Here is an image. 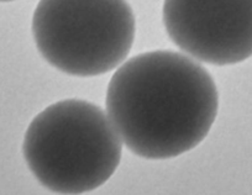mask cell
<instances>
[{"label": "cell", "instance_id": "277c9868", "mask_svg": "<svg viewBox=\"0 0 252 195\" xmlns=\"http://www.w3.org/2000/svg\"><path fill=\"white\" fill-rule=\"evenodd\" d=\"M167 35L194 59L227 66L252 57V0H164Z\"/></svg>", "mask_w": 252, "mask_h": 195}, {"label": "cell", "instance_id": "6da1fadb", "mask_svg": "<svg viewBox=\"0 0 252 195\" xmlns=\"http://www.w3.org/2000/svg\"><path fill=\"white\" fill-rule=\"evenodd\" d=\"M219 95L209 72L173 51H151L126 61L106 90L108 116L121 141L146 160H169L208 136Z\"/></svg>", "mask_w": 252, "mask_h": 195}, {"label": "cell", "instance_id": "3957f363", "mask_svg": "<svg viewBox=\"0 0 252 195\" xmlns=\"http://www.w3.org/2000/svg\"><path fill=\"white\" fill-rule=\"evenodd\" d=\"M31 28L47 63L69 76L95 77L129 56L136 21L126 0H40Z\"/></svg>", "mask_w": 252, "mask_h": 195}, {"label": "cell", "instance_id": "7a4b0ae2", "mask_svg": "<svg viewBox=\"0 0 252 195\" xmlns=\"http://www.w3.org/2000/svg\"><path fill=\"white\" fill-rule=\"evenodd\" d=\"M23 153L37 182L57 194L101 187L118 169L123 141L108 115L81 99L55 103L33 117Z\"/></svg>", "mask_w": 252, "mask_h": 195}, {"label": "cell", "instance_id": "5b68a950", "mask_svg": "<svg viewBox=\"0 0 252 195\" xmlns=\"http://www.w3.org/2000/svg\"><path fill=\"white\" fill-rule=\"evenodd\" d=\"M1 3H6V1H15V0H0Z\"/></svg>", "mask_w": 252, "mask_h": 195}]
</instances>
